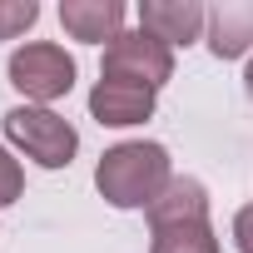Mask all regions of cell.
Masks as SVG:
<instances>
[{
  "label": "cell",
  "mask_w": 253,
  "mask_h": 253,
  "mask_svg": "<svg viewBox=\"0 0 253 253\" xmlns=\"http://www.w3.org/2000/svg\"><path fill=\"white\" fill-rule=\"evenodd\" d=\"M169 149L164 144H114L104 149L99 169H94V189L114 204V209H149L164 189H169Z\"/></svg>",
  "instance_id": "1"
},
{
  "label": "cell",
  "mask_w": 253,
  "mask_h": 253,
  "mask_svg": "<svg viewBox=\"0 0 253 253\" xmlns=\"http://www.w3.org/2000/svg\"><path fill=\"white\" fill-rule=\"evenodd\" d=\"M5 139L15 149H25L40 169H65L80 149V134H75V124L45 104H20L5 114Z\"/></svg>",
  "instance_id": "2"
},
{
  "label": "cell",
  "mask_w": 253,
  "mask_h": 253,
  "mask_svg": "<svg viewBox=\"0 0 253 253\" xmlns=\"http://www.w3.org/2000/svg\"><path fill=\"white\" fill-rule=\"evenodd\" d=\"M169 75H174V50L159 35H149V30H124V35H114L104 45L99 80H129V84L159 89Z\"/></svg>",
  "instance_id": "3"
},
{
  "label": "cell",
  "mask_w": 253,
  "mask_h": 253,
  "mask_svg": "<svg viewBox=\"0 0 253 253\" xmlns=\"http://www.w3.org/2000/svg\"><path fill=\"white\" fill-rule=\"evenodd\" d=\"M10 84H15L25 99L50 104V99H60V94L75 89V60H70L60 45L35 40V45H25V50L10 55Z\"/></svg>",
  "instance_id": "4"
},
{
  "label": "cell",
  "mask_w": 253,
  "mask_h": 253,
  "mask_svg": "<svg viewBox=\"0 0 253 253\" xmlns=\"http://www.w3.org/2000/svg\"><path fill=\"white\" fill-rule=\"evenodd\" d=\"M89 114L109 129H129V124H144L154 114V89L129 84V80H99L89 89Z\"/></svg>",
  "instance_id": "5"
},
{
  "label": "cell",
  "mask_w": 253,
  "mask_h": 253,
  "mask_svg": "<svg viewBox=\"0 0 253 253\" xmlns=\"http://www.w3.org/2000/svg\"><path fill=\"white\" fill-rule=\"evenodd\" d=\"M204 25H209V15L194 0H144L139 5V30L159 35L164 45H189L204 35Z\"/></svg>",
  "instance_id": "6"
},
{
  "label": "cell",
  "mask_w": 253,
  "mask_h": 253,
  "mask_svg": "<svg viewBox=\"0 0 253 253\" xmlns=\"http://www.w3.org/2000/svg\"><path fill=\"white\" fill-rule=\"evenodd\" d=\"M60 25L75 40H84V45H104V40L124 35L119 30L124 25V5L119 0H65L60 5Z\"/></svg>",
  "instance_id": "7"
},
{
  "label": "cell",
  "mask_w": 253,
  "mask_h": 253,
  "mask_svg": "<svg viewBox=\"0 0 253 253\" xmlns=\"http://www.w3.org/2000/svg\"><path fill=\"white\" fill-rule=\"evenodd\" d=\"M209 50L218 60H238L243 50H253V0L209 10Z\"/></svg>",
  "instance_id": "8"
},
{
  "label": "cell",
  "mask_w": 253,
  "mask_h": 253,
  "mask_svg": "<svg viewBox=\"0 0 253 253\" xmlns=\"http://www.w3.org/2000/svg\"><path fill=\"white\" fill-rule=\"evenodd\" d=\"M209 218V194L199 179H169V189L149 204V228L164 223H204Z\"/></svg>",
  "instance_id": "9"
},
{
  "label": "cell",
  "mask_w": 253,
  "mask_h": 253,
  "mask_svg": "<svg viewBox=\"0 0 253 253\" xmlns=\"http://www.w3.org/2000/svg\"><path fill=\"white\" fill-rule=\"evenodd\" d=\"M149 238H154L149 253H218V238H213L209 218L204 223H164Z\"/></svg>",
  "instance_id": "10"
},
{
  "label": "cell",
  "mask_w": 253,
  "mask_h": 253,
  "mask_svg": "<svg viewBox=\"0 0 253 253\" xmlns=\"http://www.w3.org/2000/svg\"><path fill=\"white\" fill-rule=\"evenodd\" d=\"M35 20H40V5H35V0H0V40L25 35Z\"/></svg>",
  "instance_id": "11"
},
{
  "label": "cell",
  "mask_w": 253,
  "mask_h": 253,
  "mask_svg": "<svg viewBox=\"0 0 253 253\" xmlns=\"http://www.w3.org/2000/svg\"><path fill=\"white\" fill-rule=\"evenodd\" d=\"M20 189H25L20 164H15L5 149H0V209H5V204H15V199H20Z\"/></svg>",
  "instance_id": "12"
},
{
  "label": "cell",
  "mask_w": 253,
  "mask_h": 253,
  "mask_svg": "<svg viewBox=\"0 0 253 253\" xmlns=\"http://www.w3.org/2000/svg\"><path fill=\"white\" fill-rule=\"evenodd\" d=\"M233 238H238V248H243V253H253V204H248V209H238V218H233Z\"/></svg>",
  "instance_id": "13"
},
{
  "label": "cell",
  "mask_w": 253,
  "mask_h": 253,
  "mask_svg": "<svg viewBox=\"0 0 253 253\" xmlns=\"http://www.w3.org/2000/svg\"><path fill=\"white\" fill-rule=\"evenodd\" d=\"M243 84H248V99H253V65H248V75H243Z\"/></svg>",
  "instance_id": "14"
}]
</instances>
